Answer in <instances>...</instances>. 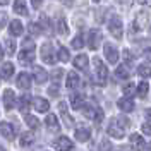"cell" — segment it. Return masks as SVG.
<instances>
[{
    "instance_id": "cell-1",
    "label": "cell",
    "mask_w": 151,
    "mask_h": 151,
    "mask_svg": "<svg viewBox=\"0 0 151 151\" xmlns=\"http://www.w3.org/2000/svg\"><path fill=\"white\" fill-rule=\"evenodd\" d=\"M129 127H131V120H129L125 115H117V117H113L112 120H110L106 131H108V134H110L112 137H115V139H122Z\"/></svg>"
},
{
    "instance_id": "cell-2",
    "label": "cell",
    "mask_w": 151,
    "mask_h": 151,
    "mask_svg": "<svg viewBox=\"0 0 151 151\" xmlns=\"http://www.w3.org/2000/svg\"><path fill=\"white\" fill-rule=\"evenodd\" d=\"M93 67H94V77H96V83L100 86L106 84V79H108V69L103 64V60L100 57H94L93 58Z\"/></svg>"
},
{
    "instance_id": "cell-3",
    "label": "cell",
    "mask_w": 151,
    "mask_h": 151,
    "mask_svg": "<svg viewBox=\"0 0 151 151\" xmlns=\"http://www.w3.org/2000/svg\"><path fill=\"white\" fill-rule=\"evenodd\" d=\"M108 31L112 33V36L115 40H122V33H124V24L122 19L119 16H112L110 21H108Z\"/></svg>"
},
{
    "instance_id": "cell-4",
    "label": "cell",
    "mask_w": 151,
    "mask_h": 151,
    "mask_svg": "<svg viewBox=\"0 0 151 151\" xmlns=\"http://www.w3.org/2000/svg\"><path fill=\"white\" fill-rule=\"evenodd\" d=\"M84 115L88 119H91L94 120L96 124H100L103 120V110L100 108V106H96V105H86L84 106Z\"/></svg>"
},
{
    "instance_id": "cell-5",
    "label": "cell",
    "mask_w": 151,
    "mask_h": 151,
    "mask_svg": "<svg viewBox=\"0 0 151 151\" xmlns=\"http://www.w3.org/2000/svg\"><path fill=\"white\" fill-rule=\"evenodd\" d=\"M101 40H103L101 31H100V29H91L89 35H88V47L91 48V50H96V48L100 47Z\"/></svg>"
},
{
    "instance_id": "cell-6",
    "label": "cell",
    "mask_w": 151,
    "mask_h": 151,
    "mask_svg": "<svg viewBox=\"0 0 151 151\" xmlns=\"http://www.w3.org/2000/svg\"><path fill=\"white\" fill-rule=\"evenodd\" d=\"M41 58L47 62V64H55L57 57H55V52H53V47L50 45V43H43L41 45Z\"/></svg>"
},
{
    "instance_id": "cell-7",
    "label": "cell",
    "mask_w": 151,
    "mask_h": 151,
    "mask_svg": "<svg viewBox=\"0 0 151 151\" xmlns=\"http://www.w3.org/2000/svg\"><path fill=\"white\" fill-rule=\"evenodd\" d=\"M148 19H150L148 12H137L136 17H134V22H132V29L134 31H142L148 24Z\"/></svg>"
},
{
    "instance_id": "cell-8",
    "label": "cell",
    "mask_w": 151,
    "mask_h": 151,
    "mask_svg": "<svg viewBox=\"0 0 151 151\" xmlns=\"http://www.w3.org/2000/svg\"><path fill=\"white\" fill-rule=\"evenodd\" d=\"M53 148H55L57 151H70L72 148H74V142L70 141L69 137H65V136H60V137L55 139Z\"/></svg>"
},
{
    "instance_id": "cell-9",
    "label": "cell",
    "mask_w": 151,
    "mask_h": 151,
    "mask_svg": "<svg viewBox=\"0 0 151 151\" xmlns=\"http://www.w3.org/2000/svg\"><path fill=\"white\" fill-rule=\"evenodd\" d=\"M103 52H105V57H106V60H108V64H117L119 62V52H117V48L113 47L112 43H106L103 47Z\"/></svg>"
},
{
    "instance_id": "cell-10",
    "label": "cell",
    "mask_w": 151,
    "mask_h": 151,
    "mask_svg": "<svg viewBox=\"0 0 151 151\" xmlns=\"http://www.w3.org/2000/svg\"><path fill=\"white\" fill-rule=\"evenodd\" d=\"M0 134H2L5 139L14 141V137H16V129H14V125H12V124L2 122V124H0Z\"/></svg>"
},
{
    "instance_id": "cell-11",
    "label": "cell",
    "mask_w": 151,
    "mask_h": 151,
    "mask_svg": "<svg viewBox=\"0 0 151 151\" xmlns=\"http://www.w3.org/2000/svg\"><path fill=\"white\" fill-rule=\"evenodd\" d=\"M33 60H35V50H33V48H24V50L19 53V62H21L22 65L33 64Z\"/></svg>"
},
{
    "instance_id": "cell-12",
    "label": "cell",
    "mask_w": 151,
    "mask_h": 151,
    "mask_svg": "<svg viewBox=\"0 0 151 151\" xmlns=\"http://www.w3.org/2000/svg\"><path fill=\"white\" fill-rule=\"evenodd\" d=\"M33 106H35V110L38 113H45L50 110V103H48L45 98H41V96H36V98H33Z\"/></svg>"
},
{
    "instance_id": "cell-13",
    "label": "cell",
    "mask_w": 151,
    "mask_h": 151,
    "mask_svg": "<svg viewBox=\"0 0 151 151\" xmlns=\"http://www.w3.org/2000/svg\"><path fill=\"white\" fill-rule=\"evenodd\" d=\"M14 105H16V93L7 88L4 91V106H5V110H12Z\"/></svg>"
},
{
    "instance_id": "cell-14",
    "label": "cell",
    "mask_w": 151,
    "mask_h": 151,
    "mask_svg": "<svg viewBox=\"0 0 151 151\" xmlns=\"http://www.w3.org/2000/svg\"><path fill=\"white\" fill-rule=\"evenodd\" d=\"M58 110H60V117L64 119V122H65L67 127H70V125H74V119L69 115V112H67V103L65 101H60L58 103Z\"/></svg>"
},
{
    "instance_id": "cell-15",
    "label": "cell",
    "mask_w": 151,
    "mask_h": 151,
    "mask_svg": "<svg viewBox=\"0 0 151 151\" xmlns=\"http://www.w3.org/2000/svg\"><path fill=\"white\" fill-rule=\"evenodd\" d=\"M33 77H35V81H36L38 84H43V83L48 79V72L43 69V67L36 65L35 69H33Z\"/></svg>"
},
{
    "instance_id": "cell-16",
    "label": "cell",
    "mask_w": 151,
    "mask_h": 151,
    "mask_svg": "<svg viewBox=\"0 0 151 151\" xmlns=\"http://www.w3.org/2000/svg\"><path fill=\"white\" fill-rule=\"evenodd\" d=\"M144 144H146V141L141 134H132L131 136V148L134 151H141L144 148Z\"/></svg>"
},
{
    "instance_id": "cell-17",
    "label": "cell",
    "mask_w": 151,
    "mask_h": 151,
    "mask_svg": "<svg viewBox=\"0 0 151 151\" xmlns=\"http://www.w3.org/2000/svg\"><path fill=\"white\" fill-rule=\"evenodd\" d=\"M16 83H17L19 88H22V89H29L31 88V76L28 72H21L17 76V79H16Z\"/></svg>"
},
{
    "instance_id": "cell-18",
    "label": "cell",
    "mask_w": 151,
    "mask_h": 151,
    "mask_svg": "<svg viewBox=\"0 0 151 151\" xmlns=\"http://www.w3.org/2000/svg\"><path fill=\"white\" fill-rule=\"evenodd\" d=\"M117 106L122 110V112H125V113H129V112H132L134 110V101H132L131 98H120L119 101H117Z\"/></svg>"
},
{
    "instance_id": "cell-19",
    "label": "cell",
    "mask_w": 151,
    "mask_h": 151,
    "mask_svg": "<svg viewBox=\"0 0 151 151\" xmlns=\"http://www.w3.org/2000/svg\"><path fill=\"white\" fill-rule=\"evenodd\" d=\"M89 137H91V129H88V127H79V129H76V139L81 142H86L89 141Z\"/></svg>"
},
{
    "instance_id": "cell-20",
    "label": "cell",
    "mask_w": 151,
    "mask_h": 151,
    "mask_svg": "<svg viewBox=\"0 0 151 151\" xmlns=\"http://www.w3.org/2000/svg\"><path fill=\"white\" fill-rule=\"evenodd\" d=\"M12 9L19 16H28V7H26V0H14Z\"/></svg>"
},
{
    "instance_id": "cell-21",
    "label": "cell",
    "mask_w": 151,
    "mask_h": 151,
    "mask_svg": "<svg viewBox=\"0 0 151 151\" xmlns=\"http://www.w3.org/2000/svg\"><path fill=\"white\" fill-rule=\"evenodd\" d=\"M9 33L12 35V36H16V38L22 35V24H21L19 19H14V21L9 24Z\"/></svg>"
},
{
    "instance_id": "cell-22",
    "label": "cell",
    "mask_w": 151,
    "mask_h": 151,
    "mask_svg": "<svg viewBox=\"0 0 151 151\" xmlns=\"http://www.w3.org/2000/svg\"><path fill=\"white\" fill-rule=\"evenodd\" d=\"M12 74H14V65H12L10 62L2 64V67H0V77H2V79H10Z\"/></svg>"
},
{
    "instance_id": "cell-23",
    "label": "cell",
    "mask_w": 151,
    "mask_h": 151,
    "mask_svg": "<svg viewBox=\"0 0 151 151\" xmlns=\"http://www.w3.org/2000/svg\"><path fill=\"white\" fill-rule=\"evenodd\" d=\"M88 64H89V58H88V55H86V53H81V55H77L74 58V67H76V69L84 70L86 67H88Z\"/></svg>"
},
{
    "instance_id": "cell-24",
    "label": "cell",
    "mask_w": 151,
    "mask_h": 151,
    "mask_svg": "<svg viewBox=\"0 0 151 151\" xmlns=\"http://www.w3.org/2000/svg\"><path fill=\"white\" fill-rule=\"evenodd\" d=\"M67 89L69 91H72V89H76L77 86H79V76L76 74V72H69L67 74Z\"/></svg>"
},
{
    "instance_id": "cell-25",
    "label": "cell",
    "mask_w": 151,
    "mask_h": 151,
    "mask_svg": "<svg viewBox=\"0 0 151 151\" xmlns=\"http://www.w3.org/2000/svg\"><path fill=\"white\" fill-rule=\"evenodd\" d=\"M70 106L74 110H79L84 106V94H72L70 96Z\"/></svg>"
},
{
    "instance_id": "cell-26",
    "label": "cell",
    "mask_w": 151,
    "mask_h": 151,
    "mask_svg": "<svg viewBox=\"0 0 151 151\" xmlns=\"http://www.w3.org/2000/svg\"><path fill=\"white\" fill-rule=\"evenodd\" d=\"M45 124H47V127L50 129V131H58V129H60L58 119H57V115H53V113H50L47 119H45Z\"/></svg>"
},
{
    "instance_id": "cell-27",
    "label": "cell",
    "mask_w": 151,
    "mask_h": 151,
    "mask_svg": "<svg viewBox=\"0 0 151 151\" xmlns=\"http://www.w3.org/2000/svg\"><path fill=\"white\" fill-rule=\"evenodd\" d=\"M55 29H57V33H58V35L65 36L67 33H69V26H67V21H65V19H64V17H58V19H57Z\"/></svg>"
},
{
    "instance_id": "cell-28",
    "label": "cell",
    "mask_w": 151,
    "mask_h": 151,
    "mask_svg": "<svg viewBox=\"0 0 151 151\" xmlns=\"http://www.w3.org/2000/svg\"><path fill=\"white\" fill-rule=\"evenodd\" d=\"M115 76H117L119 79H129V77H131V67L122 64V65L115 70Z\"/></svg>"
},
{
    "instance_id": "cell-29",
    "label": "cell",
    "mask_w": 151,
    "mask_h": 151,
    "mask_svg": "<svg viewBox=\"0 0 151 151\" xmlns=\"http://www.w3.org/2000/svg\"><path fill=\"white\" fill-rule=\"evenodd\" d=\"M35 142V134L33 132H24L22 136H21V146L22 148H28Z\"/></svg>"
},
{
    "instance_id": "cell-30",
    "label": "cell",
    "mask_w": 151,
    "mask_h": 151,
    "mask_svg": "<svg viewBox=\"0 0 151 151\" xmlns=\"http://www.w3.org/2000/svg\"><path fill=\"white\" fill-rule=\"evenodd\" d=\"M29 101H31V98H29V94H22V96L19 98V101H17V106H19V110H21L22 113H26V112H28Z\"/></svg>"
},
{
    "instance_id": "cell-31",
    "label": "cell",
    "mask_w": 151,
    "mask_h": 151,
    "mask_svg": "<svg viewBox=\"0 0 151 151\" xmlns=\"http://www.w3.org/2000/svg\"><path fill=\"white\" fill-rule=\"evenodd\" d=\"M57 53H58V60H60V62H69V60H70V53H69V50H67L65 47H62V45H58Z\"/></svg>"
},
{
    "instance_id": "cell-32",
    "label": "cell",
    "mask_w": 151,
    "mask_h": 151,
    "mask_svg": "<svg viewBox=\"0 0 151 151\" xmlns=\"http://www.w3.org/2000/svg\"><path fill=\"white\" fill-rule=\"evenodd\" d=\"M24 122L28 124L29 129H38V127H40V120H38L35 115H31V113H28V115L24 117Z\"/></svg>"
},
{
    "instance_id": "cell-33",
    "label": "cell",
    "mask_w": 151,
    "mask_h": 151,
    "mask_svg": "<svg viewBox=\"0 0 151 151\" xmlns=\"http://www.w3.org/2000/svg\"><path fill=\"white\" fill-rule=\"evenodd\" d=\"M137 74L141 76V77H144V79H148V77H151V67L150 65H139L137 67Z\"/></svg>"
},
{
    "instance_id": "cell-34",
    "label": "cell",
    "mask_w": 151,
    "mask_h": 151,
    "mask_svg": "<svg viewBox=\"0 0 151 151\" xmlns=\"http://www.w3.org/2000/svg\"><path fill=\"white\" fill-rule=\"evenodd\" d=\"M136 88H137L136 91H137V94H139L141 98H144V96L148 94V89H150L148 83H144V81H142V83H139V86H136Z\"/></svg>"
},
{
    "instance_id": "cell-35",
    "label": "cell",
    "mask_w": 151,
    "mask_h": 151,
    "mask_svg": "<svg viewBox=\"0 0 151 151\" xmlns=\"http://www.w3.org/2000/svg\"><path fill=\"white\" fill-rule=\"evenodd\" d=\"M5 47H7V53L9 55H14V52H16V41L12 38H7L5 40Z\"/></svg>"
},
{
    "instance_id": "cell-36",
    "label": "cell",
    "mask_w": 151,
    "mask_h": 151,
    "mask_svg": "<svg viewBox=\"0 0 151 151\" xmlns=\"http://www.w3.org/2000/svg\"><path fill=\"white\" fill-rule=\"evenodd\" d=\"M122 93L125 94V96H131V94L136 93V86L132 84V83H127V84L122 88Z\"/></svg>"
},
{
    "instance_id": "cell-37",
    "label": "cell",
    "mask_w": 151,
    "mask_h": 151,
    "mask_svg": "<svg viewBox=\"0 0 151 151\" xmlns=\"http://www.w3.org/2000/svg\"><path fill=\"white\" fill-rule=\"evenodd\" d=\"M70 47L76 48V50H79V48L84 47V41H83V36H76L74 40H72V43H70Z\"/></svg>"
},
{
    "instance_id": "cell-38",
    "label": "cell",
    "mask_w": 151,
    "mask_h": 151,
    "mask_svg": "<svg viewBox=\"0 0 151 151\" xmlns=\"http://www.w3.org/2000/svg\"><path fill=\"white\" fill-rule=\"evenodd\" d=\"M29 33H31L33 36H38V35H40V33H43V31H41V28H40V24L31 22V24H29Z\"/></svg>"
},
{
    "instance_id": "cell-39",
    "label": "cell",
    "mask_w": 151,
    "mask_h": 151,
    "mask_svg": "<svg viewBox=\"0 0 151 151\" xmlns=\"http://www.w3.org/2000/svg\"><path fill=\"white\" fill-rule=\"evenodd\" d=\"M38 24H40L41 31H43V29H45V31H48V29H50V22H48V17H47V16H41Z\"/></svg>"
},
{
    "instance_id": "cell-40",
    "label": "cell",
    "mask_w": 151,
    "mask_h": 151,
    "mask_svg": "<svg viewBox=\"0 0 151 151\" xmlns=\"http://www.w3.org/2000/svg\"><path fill=\"white\" fill-rule=\"evenodd\" d=\"M62 76H64V70H62V69H55V70H53V72L50 74V77H52V79H53L55 83H58V81L62 79Z\"/></svg>"
},
{
    "instance_id": "cell-41",
    "label": "cell",
    "mask_w": 151,
    "mask_h": 151,
    "mask_svg": "<svg viewBox=\"0 0 151 151\" xmlns=\"http://www.w3.org/2000/svg\"><path fill=\"white\" fill-rule=\"evenodd\" d=\"M142 129V134H148V136H151V122H144L141 125Z\"/></svg>"
},
{
    "instance_id": "cell-42",
    "label": "cell",
    "mask_w": 151,
    "mask_h": 151,
    "mask_svg": "<svg viewBox=\"0 0 151 151\" xmlns=\"http://www.w3.org/2000/svg\"><path fill=\"white\" fill-rule=\"evenodd\" d=\"M124 58H125V60H127V64H129V62L134 60V53H132L131 50H124Z\"/></svg>"
},
{
    "instance_id": "cell-43",
    "label": "cell",
    "mask_w": 151,
    "mask_h": 151,
    "mask_svg": "<svg viewBox=\"0 0 151 151\" xmlns=\"http://www.w3.org/2000/svg\"><path fill=\"white\" fill-rule=\"evenodd\" d=\"M48 93L52 94V96H57V94H58V83L50 86V88H48Z\"/></svg>"
},
{
    "instance_id": "cell-44",
    "label": "cell",
    "mask_w": 151,
    "mask_h": 151,
    "mask_svg": "<svg viewBox=\"0 0 151 151\" xmlns=\"http://www.w3.org/2000/svg\"><path fill=\"white\" fill-rule=\"evenodd\" d=\"M5 22H7V14L5 12H0V29L5 26Z\"/></svg>"
},
{
    "instance_id": "cell-45",
    "label": "cell",
    "mask_w": 151,
    "mask_h": 151,
    "mask_svg": "<svg viewBox=\"0 0 151 151\" xmlns=\"http://www.w3.org/2000/svg\"><path fill=\"white\" fill-rule=\"evenodd\" d=\"M24 48H33V50H35V43H33V40L26 38V40H24Z\"/></svg>"
},
{
    "instance_id": "cell-46",
    "label": "cell",
    "mask_w": 151,
    "mask_h": 151,
    "mask_svg": "<svg viewBox=\"0 0 151 151\" xmlns=\"http://www.w3.org/2000/svg\"><path fill=\"white\" fill-rule=\"evenodd\" d=\"M142 57H144L146 60H151V48H146V50L142 52Z\"/></svg>"
},
{
    "instance_id": "cell-47",
    "label": "cell",
    "mask_w": 151,
    "mask_h": 151,
    "mask_svg": "<svg viewBox=\"0 0 151 151\" xmlns=\"http://www.w3.org/2000/svg\"><path fill=\"white\" fill-rule=\"evenodd\" d=\"M41 2H43V0H31V4H33L35 9H40V7H41Z\"/></svg>"
},
{
    "instance_id": "cell-48",
    "label": "cell",
    "mask_w": 151,
    "mask_h": 151,
    "mask_svg": "<svg viewBox=\"0 0 151 151\" xmlns=\"http://www.w3.org/2000/svg\"><path fill=\"white\" fill-rule=\"evenodd\" d=\"M141 5H146V7H151V0H137Z\"/></svg>"
},
{
    "instance_id": "cell-49",
    "label": "cell",
    "mask_w": 151,
    "mask_h": 151,
    "mask_svg": "<svg viewBox=\"0 0 151 151\" xmlns=\"http://www.w3.org/2000/svg\"><path fill=\"white\" fill-rule=\"evenodd\" d=\"M142 150H144V151H151V141H150V142H146V144H144V148H142Z\"/></svg>"
},
{
    "instance_id": "cell-50",
    "label": "cell",
    "mask_w": 151,
    "mask_h": 151,
    "mask_svg": "<svg viewBox=\"0 0 151 151\" xmlns=\"http://www.w3.org/2000/svg\"><path fill=\"white\" fill-rule=\"evenodd\" d=\"M146 117L151 120V108H148V110H146Z\"/></svg>"
},
{
    "instance_id": "cell-51",
    "label": "cell",
    "mask_w": 151,
    "mask_h": 151,
    "mask_svg": "<svg viewBox=\"0 0 151 151\" xmlns=\"http://www.w3.org/2000/svg\"><path fill=\"white\" fill-rule=\"evenodd\" d=\"M10 0H0V5H7Z\"/></svg>"
},
{
    "instance_id": "cell-52",
    "label": "cell",
    "mask_w": 151,
    "mask_h": 151,
    "mask_svg": "<svg viewBox=\"0 0 151 151\" xmlns=\"http://www.w3.org/2000/svg\"><path fill=\"white\" fill-rule=\"evenodd\" d=\"M2 53H4V50H2V45H0V55H2Z\"/></svg>"
},
{
    "instance_id": "cell-53",
    "label": "cell",
    "mask_w": 151,
    "mask_h": 151,
    "mask_svg": "<svg viewBox=\"0 0 151 151\" xmlns=\"http://www.w3.org/2000/svg\"><path fill=\"white\" fill-rule=\"evenodd\" d=\"M150 40H151V28H150Z\"/></svg>"
},
{
    "instance_id": "cell-54",
    "label": "cell",
    "mask_w": 151,
    "mask_h": 151,
    "mask_svg": "<svg viewBox=\"0 0 151 151\" xmlns=\"http://www.w3.org/2000/svg\"><path fill=\"white\" fill-rule=\"evenodd\" d=\"M0 151H5V150H4V148H2V146H0Z\"/></svg>"
},
{
    "instance_id": "cell-55",
    "label": "cell",
    "mask_w": 151,
    "mask_h": 151,
    "mask_svg": "<svg viewBox=\"0 0 151 151\" xmlns=\"http://www.w3.org/2000/svg\"><path fill=\"white\" fill-rule=\"evenodd\" d=\"M93 2H96V4H98V2H100V0H93Z\"/></svg>"
}]
</instances>
